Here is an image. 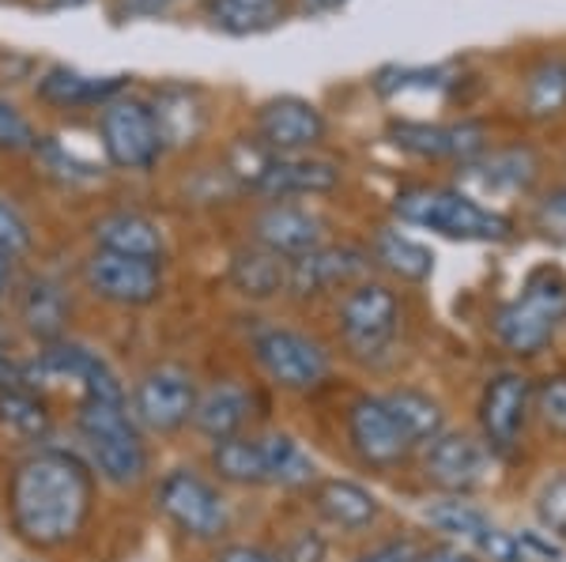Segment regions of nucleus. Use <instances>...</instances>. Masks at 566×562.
<instances>
[{
	"instance_id": "nucleus-19",
	"label": "nucleus",
	"mask_w": 566,
	"mask_h": 562,
	"mask_svg": "<svg viewBox=\"0 0 566 562\" xmlns=\"http://www.w3.org/2000/svg\"><path fill=\"white\" fill-rule=\"evenodd\" d=\"M39 374L53 382H76L84 396H125L122 378L95 348L76 340H53L39 356Z\"/></svg>"
},
{
	"instance_id": "nucleus-6",
	"label": "nucleus",
	"mask_w": 566,
	"mask_h": 562,
	"mask_svg": "<svg viewBox=\"0 0 566 562\" xmlns=\"http://www.w3.org/2000/svg\"><path fill=\"white\" fill-rule=\"evenodd\" d=\"M336 329L355 359L386 356L400 332V298L386 284H352L336 310Z\"/></svg>"
},
{
	"instance_id": "nucleus-34",
	"label": "nucleus",
	"mask_w": 566,
	"mask_h": 562,
	"mask_svg": "<svg viewBox=\"0 0 566 562\" xmlns=\"http://www.w3.org/2000/svg\"><path fill=\"white\" fill-rule=\"evenodd\" d=\"M461 84V72L450 65H434V68H400L389 65L374 76V91L381 98H397L408 91H453Z\"/></svg>"
},
{
	"instance_id": "nucleus-10",
	"label": "nucleus",
	"mask_w": 566,
	"mask_h": 562,
	"mask_svg": "<svg viewBox=\"0 0 566 562\" xmlns=\"http://www.w3.org/2000/svg\"><path fill=\"white\" fill-rule=\"evenodd\" d=\"M197 404V382L178 362H159L133 389V420L155 434H175L189 423Z\"/></svg>"
},
{
	"instance_id": "nucleus-15",
	"label": "nucleus",
	"mask_w": 566,
	"mask_h": 562,
	"mask_svg": "<svg viewBox=\"0 0 566 562\" xmlns=\"http://www.w3.org/2000/svg\"><path fill=\"white\" fill-rule=\"evenodd\" d=\"M348 442L355 457L370 468H397L416 449L381 396H359L348 407Z\"/></svg>"
},
{
	"instance_id": "nucleus-26",
	"label": "nucleus",
	"mask_w": 566,
	"mask_h": 562,
	"mask_svg": "<svg viewBox=\"0 0 566 562\" xmlns=\"http://www.w3.org/2000/svg\"><path fill=\"white\" fill-rule=\"evenodd\" d=\"M69 314H72L69 295H65V287H61L57 279L39 276V279H31V284L23 287V295H20V321H23V329L31 332V337H39L45 343L61 340Z\"/></svg>"
},
{
	"instance_id": "nucleus-43",
	"label": "nucleus",
	"mask_w": 566,
	"mask_h": 562,
	"mask_svg": "<svg viewBox=\"0 0 566 562\" xmlns=\"http://www.w3.org/2000/svg\"><path fill=\"white\" fill-rule=\"evenodd\" d=\"M359 562H419V551H416V543H408V540H389V543L370 548Z\"/></svg>"
},
{
	"instance_id": "nucleus-27",
	"label": "nucleus",
	"mask_w": 566,
	"mask_h": 562,
	"mask_svg": "<svg viewBox=\"0 0 566 562\" xmlns=\"http://www.w3.org/2000/svg\"><path fill=\"white\" fill-rule=\"evenodd\" d=\"M231 287L245 298H276L280 291H287V261L276 253L253 246L239 250L231 257Z\"/></svg>"
},
{
	"instance_id": "nucleus-17",
	"label": "nucleus",
	"mask_w": 566,
	"mask_h": 562,
	"mask_svg": "<svg viewBox=\"0 0 566 562\" xmlns=\"http://www.w3.org/2000/svg\"><path fill=\"white\" fill-rule=\"evenodd\" d=\"M325 234H328V223L314 208L287 204V201H272L258 220H253V242L283 261H295L310 250L325 246Z\"/></svg>"
},
{
	"instance_id": "nucleus-31",
	"label": "nucleus",
	"mask_w": 566,
	"mask_h": 562,
	"mask_svg": "<svg viewBox=\"0 0 566 562\" xmlns=\"http://www.w3.org/2000/svg\"><path fill=\"white\" fill-rule=\"evenodd\" d=\"M212 468L219 479L239 487H264V449L261 434H234V438L216 442Z\"/></svg>"
},
{
	"instance_id": "nucleus-8",
	"label": "nucleus",
	"mask_w": 566,
	"mask_h": 562,
	"mask_svg": "<svg viewBox=\"0 0 566 562\" xmlns=\"http://www.w3.org/2000/svg\"><path fill=\"white\" fill-rule=\"evenodd\" d=\"M155 502H159L163 518L193 540H219L231 529V510H227L223 495L193 468H170L155 487Z\"/></svg>"
},
{
	"instance_id": "nucleus-45",
	"label": "nucleus",
	"mask_w": 566,
	"mask_h": 562,
	"mask_svg": "<svg viewBox=\"0 0 566 562\" xmlns=\"http://www.w3.org/2000/svg\"><path fill=\"white\" fill-rule=\"evenodd\" d=\"M348 0H298V12L303 15H328V12H340Z\"/></svg>"
},
{
	"instance_id": "nucleus-21",
	"label": "nucleus",
	"mask_w": 566,
	"mask_h": 562,
	"mask_svg": "<svg viewBox=\"0 0 566 562\" xmlns=\"http://www.w3.org/2000/svg\"><path fill=\"white\" fill-rule=\"evenodd\" d=\"M129 76H91V72L50 65L39 76V98L57 110H80V106H106L109 98L125 95Z\"/></svg>"
},
{
	"instance_id": "nucleus-32",
	"label": "nucleus",
	"mask_w": 566,
	"mask_h": 562,
	"mask_svg": "<svg viewBox=\"0 0 566 562\" xmlns=\"http://www.w3.org/2000/svg\"><path fill=\"white\" fill-rule=\"evenodd\" d=\"M381 401H386L389 412L397 415L400 431L408 434L412 446H427V442L446 431L442 407H438V401H431L427 393H419V389H397V393L381 396Z\"/></svg>"
},
{
	"instance_id": "nucleus-23",
	"label": "nucleus",
	"mask_w": 566,
	"mask_h": 562,
	"mask_svg": "<svg viewBox=\"0 0 566 562\" xmlns=\"http://www.w3.org/2000/svg\"><path fill=\"white\" fill-rule=\"evenodd\" d=\"M541 174V159L533 148H502L483 151L472 162H464V178L476 181L483 193H525Z\"/></svg>"
},
{
	"instance_id": "nucleus-46",
	"label": "nucleus",
	"mask_w": 566,
	"mask_h": 562,
	"mask_svg": "<svg viewBox=\"0 0 566 562\" xmlns=\"http://www.w3.org/2000/svg\"><path fill=\"white\" fill-rule=\"evenodd\" d=\"M419 562H476V559H469L464 551L453 548H434V551H419Z\"/></svg>"
},
{
	"instance_id": "nucleus-36",
	"label": "nucleus",
	"mask_w": 566,
	"mask_h": 562,
	"mask_svg": "<svg viewBox=\"0 0 566 562\" xmlns=\"http://www.w3.org/2000/svg\"><path fill=\"white\" fill-rule=\"evenodd\" d=\"M423 518L434 524L438 532H446V537H458L464 543H480L483 532L491 529L488 513L476 510L472 502H464L461 495L453 498H438V502H431L423 510Z\"/></svg>"
},
{
	"instance_id": "nucleus-37",
	"label": "nucleus",
	"mask_w": 566,
	"mask_h": 562,
	"mask_svg": "<svg viewBox=\"0 0 566 562\" xmlns=\"http://www.w3.org/2000/svg\"><path fill=\"white\" fill-rule=\"evenodd\" d=\"M39 132L27 117L0 95V151H34Z\"/></svg>"
},
{
	"instance_id": "nucleus-11",
	"label": "nucleus",
	"mask_w": 566,
	"mask_h": 562,
	"mask_svg": "<svg viewBox=\"0 0 566 562\" xmlns=\"http://www.w3.org/2000/svg\"><path fill=\"white\" fill-rule=\"evenodd\" d=\"M533 396H536L533 382H528L525 374H517V370H502V374H495L483 385L480 431L491 453L514 457V453L522 449V434H525L528 412H533Z\"/></svg>"
},
{
	"instance_id": "nucleus-16",
	"label": "nucleus",
	"mask_w": 566,
	"mask_h": 562,
	"mask_svg": "<svg viewBox=\"0 0 566 562\" xmlns=\"http://www.w3.org/2000/svg\"><path fill=\"white\" fill-rule=\"evenodd\" d=\"M491 453L472 434H438L427 442L423 453V476L427 484L442 487L450 495H469L488 484Z\"/></svg>"
},
{
	"instance_id": "nucleus-4",
	"label": "nucleus",
	"mask_w": 566,
	"mask_h": 562,
	"mask_svg": "<svg viewBox=\"0 0 566 562\" xmlns=\"http://www.w3.org/2000/svg\"><path fill=\"white\" fill-rule=\"evenodd\" d=\"M566 317V276L544 265L525 279L522 295L495 314V337L514 356H541Z\"/></svg>"
},
{
	"instance_id": "nucleus-35",
	"label": "nucleus",
	"mask_w": 566,
	"mask_h": 562,
	"mask_svg": "<svg viewBox=\"0 0 566 562\" xmlns=\"http://www.w3.org/2000/svg\"><path fill=\"white\" fill-rule=\"evenodd\" d=\"M0 427L15 438H45L50 412L34 396V389H0Z\"/></svg>"
},
{
	"instance_id": "nucleus-28",
	"label": "nucleus",
	"mask_w": 566,
	"mask_h": 562,
	"mask_svg": "<svg viewBox=\"0 0 566 562\" xmlns=\"http://www.w3.org/2000/svg\"><path fill=\"white\" fill-rule=\"evenodd\" d=\"M370 253L381 268L392 272L397 279H405V284H423L434 272V253L427 250L423 242L397 231V226H378V234H374V242H370Z\"/></svg>"
},
{
	"instance_id": "nucleus-30",
	"label": "nucleus",
	"mask_w": 566,
	"mask_h": 562,
	"mask_svg": "<svg viewBox=\"0 0 566 562\" xmlns=\"http://www.w3.org/2000/svg\"><path fill=\"white\" fill-rule=\"evenodd\" d=\"M264 487H306L314 484V457L291 434H261Z\"/></svg>"
},
{
	"instance_id": "nucleus-18",
	"label": "nucleus",
	"mask_w": 566,
	"mask_h": 562,
	"mask_svg": "<svg viewBox=\"0 0 566 562\" xmlns=\"http://www.w3.org/2000/svg\"><path fill=\"white\" fill-rule=\"evenodd\" d=\"M370 253L355 246H317L303 257L287 261V291L298 298H314L336 287H352L367 272Z\"/></svg>"
},
{
	"instance_id": "nucleus-7",
	"label": "nucleus",
	"mask_w": 566,
	"mask_h": 562,
	"mask_svg": "<svg viewBox=\"0 0 566 562\" xmlns=\"http://www.w3.org/2000/svg\"><path fill=\"white\" fill-rule=\"evenodd\" d=\"M253 359L272 385L291 389V393H310L333 374V362L322 343L298 329H283V325H264L253 332Z\"/></svg>"
},
{
	"instance_id": "nucleus-13",
	"label": "nucleus",
	"mask_w": 566,
	"mask_h": 562,
	"mask_svg": "<svg viewBox=\"0 0 566 562\" xmlns=\"http://www.w3.org/2000/svg\"><path fill=\"white\" fill-rule=\"evenodd\" d=\"M389 140L416 159H450L461 167L488 151V129L480 121H392Z\"/></svg>"
},
{
	"instance_id": "nucleus-12",
	"label": "nucleus",
	"mask_w": 566,
	"mask_h": 562,
	"mask_svg": "<svg viewBox=\"0 0 566 562\" xmlns=\"http://www.w3.org/2000/svg\"><path fill=\"white\" fill-rule=\"evenodd\" d=\"M87 291L114 306H151L163 295V265L159 261L122 257V253L95 250L84 261Z\"/></svg>"
},
{
	"instance_id": "nucleus-47",
	"label": "nucleus",
	"mask_w": 566,
	"mask_h": 562,
	"mask_svg": "<svg viewBox=\"0 0 566 562\" xmlns=\"http://www.w3.org/2000/svg\"><path fill=\"white\" fill-rule=\"evenodd\" d=\"M8 284H12V261L0 257V298L8 295Z\"/></svg>"
},
{
	"instance_id": "nucleus-33",
	"label": "nucleus",
	"mask_w": 566,
	"mask_h": 562,
	"mask_svg": "<svg viewBox=\"0 0 566 562\" xmlns=\"http://www.w3.org/2000/svg\"><path fill=\"white\" fill-rule=\"evenodd\" d=\"M566 110V57H544L525 76V114L555 117Z\"/></svg>"
},
{
	"instance_id": "nucleus-3",
	"label": "nucleus",
	"mask_w": 566,
	"mask_h": 562,
	"mask_svg": "<svg viewBox=\"0 0 566 562\" xmlns=\"http://www.w3.org/2000/svg\"><path fill=\"white\" fill-rule=\"evenodd\" d=\"M400 223L427 226V231L442 234L453 242H506L514 234V223L502 212H491L469 193L450 185H412L397 193L392 201Z\"/></svg>"
},
{
	"instance_id": "nucleus-44",
	"label": "nucleus",
	"mask_w": 566,
	"mask_h": 562,
	"mask_svg": "<svg viewBox=\"0 0 566 562\" xmlns=\"http://www.w3.org/2000/svg\"><path fill=\"white\" fill-rule=\"evenodd\" d=\"M216 562H283V559L269 555V551H261V548H250V543H231V548L219 551Z\"/></svg>"
},
{
	"instance_id": "nucleus-9",
	"label": "nucleus",
	"mask_w": 566,
	"mask_h": 562,
	"mask_svg": "<svg viewBox=\"0 0 566 562\" xmlns=\"http://www.w3.org/2000/svg\"><path fill=\"white\" fill-rule=\"evenodd\" d=\"M98 136H103L106 159L117 170H151L163 151H167L159 140V125L151 117V106L133 95H117L103 106Z\"/></svg>"
},
{
	"instance_id": "nucleus-41",
	"label": "nucleus",
	"mask_w": 566,
	"mask_h": 562,
	"mask_svg": "<svg viewBox=\"0 0 566 562\" xmlns=\"http://www.w3.org/2000/svg\"><path fill=\"white\" fill-rule=\"evenodd\" d=\"M536 226H541L544 238L566 246V185L547 193L541 204H536Z\"/></svg>"
},
{
	"instance_id": "nucleus-25",
	"label": "nucleus",
	"mask_w": 566,
	"mask_h": 562,
	"mask_svg": "<svg viewBox=\"0 0 566 562\" xmlns=\"http://www.w3.org/2000/svg\"><path fill=\"white\" fill-rule=\"evenodd\" d=\"M314 510L344 532H363L378 521V498L352 479H325L314 487Z\"/></svg>"
},
{
	"instance_id": "nucleus-29",
	"label": "nucleus",
	"mask_w": 566,
	"mask_h": 562,
	"mask_svg": "<svg viewBox=\"0 0 566 562\" xmlns=\"http://www.w3.org/2000/svg\"><path fill=\"white\" fill-rule=\"evenodd\" d=\"M287 15V0H208V20L216 31L245 39V34H264Z\"/></svg>"
},
{
	"instance_id": "nucleus-2",
	"label": "nucleus",
	"mask_w": 566,
	"mask_h": 562,
	"mask_svg": "<svg viewBox=\"0 0 566 562\" xmlns=\"http://www.w3.org/2000/svg\"><path fill=\"white\" fill-rule=\"evenodd\" d=\"M76 431L87 453V468L114 487H136L148 476V446L129 415L125 396H84Z\"/></svg>"
},
{
	"instance_id": "nucleus-40",
	"label": "nucleus",
	"mask_w": 566,
	"mask_h": 562,
	"mask_svg": "<svg viewBox=\"0 0 566 562\" xmlns=\"http://www.w3.org/2000/svg\"><path fill=\"white\" fill-rule=\"evenodd\" d=\"M536 513H541L544 529H552L555 537L566 543V476L552 479V484L541 491V502H536Z\"/></svg>"
},
{
	"instance_id": "nucleus-1",
	"label": "nucleus",
	"mask_w": 566,
	"mask_h": 562,
	"mask_svg": "<svg viewBox=\"0 0 566 562\" xmlns=\"http://www.w3.org/2000/svg\"><path fill=\"white\" fill-rule=\"evenodd\" d=\"M95 506V473L72 449L45 446L15 460L8 476V524L23 543L42 551L80 537Z\"/></svg>"
},
{
	"instance_id": "nucleus-5",
	"label": "nucleus",
	"mask_w": 566,
	"mask_h": 562,
	"mask_svg": "<svg viewBox=\"0 0 566 562\" xmlns=\"http://www.w3.org/2000/svg\"><path fill=\"white\" fill-rule=\"evenodd\" d=\"M234 174L258 197L295 201V197H325L340 185V167L314 156H272L261 144H250V159L234 162Z\"/></svg>"
},
{
	"instance_id": "nucleus-42",
	"label": "nucleus",
	"mask_w": 566,
	"mask_h": 562,
	"mask_svg": "<svg viewBox=\"0 0 566 562\" xmlns=\"http://www.w3.org/2000/svg\"><path fill=\"white\" fill-rule=\"evenodd\" d=\"M178 0H114V20L129 23V20H155V15H167Z\"/></svg>"
},
{
	"instance_id": "nucleus-14",
	"label": "nucleus",
	"mask_w": 566,
	"mask_h": 562,
	"mask_svg": "<svg viewBox=\"0 0 566 562\" xmlns=\"http://www.w3.org/2000/svg\"><path fill=\"white\" fill-rule=\"evenodd\" d=\"M258 144L272 156H306L325 140V117L314 103L298 95H280L258 110Z\"/></svg>"
},
{
	"instance_id": "nucleus-39",
	"label": "nucleus",
	"mask_w": 566,
	"mask_h": 562,
	"mask_svg": "<svg viewBox=\"0 0 566 562\" xmlns=\"http://www.w3.org/2000/svg\"><path fill=\"white\" fill-rule=\"evenodd\" d=\"M27 250H31V226L15 212V204H8L4 197H0V257L12 261Z\"/></svg>"
},
{
	"instance_id": "nucleus-20",
	"label": "nucleus",
	"mask_w": 566,
	"mask_h": 562,
	"mask_svg": "<svg viewBox=\"0 0 566 562\" xmlns=\"http://www.w3.org/2000/svg\"><path fill=\"white\" fill-rule=\"evenodd\" d=\"M253 415V393L239 382H216L208 385L205 393H197V404H193V427L200 438L208 442H223V438H234L242 434V427L250 423Z\"/></svg>"
},
{
	"instance_id": "nucleus-38",
	"label": "nucleus",
	"mask_w": 566,
	"mask_h": 562,
	"mask_svg": "<svg viewBox=\"0 0 566 562\" xmlns=\"http://www.w3.org/2000/svg\"><path fill=\"white\" fill-rule=\"evenodd\" d=\"M536 412L541 420L552 427L555 434H566V374H555V378H544V385L536 389L533 396Z\"/></svg>"
},
{
	"instance_id": "nucleus-22",
	"label": "nucleus",
	"mask_w": 566,
	"mask_h": 562,
	"mask_svg": "<svg viewBox=\"0 0 566 562\" xmlns=\"http://www.w3.org/2000/svg\"><path fill=\"white\" fill-rule=\"evenodd\" d=\"M151 117L159 125V140L163 148H189L205 129V98L197 87L186 84H167L155 91Z\"/></svg>"
},
{
	"instance_id": "nucleus-24",
	"label": "nucleus",
	"mask_w": 566,
	"mask_h": 562,
	"mask_svg": "<svg viewBox=\"0 0 566 562\" xmlns=\"http://www.w3.org/2000/svg\"><path fill=\"white\" fill-rule=\"evenodd\" d=\"M91 231H95V246L106 253H122V257L140 261H163V253H167L163 231L140 212H109Z\"/></svg>"
}]
</instances>
